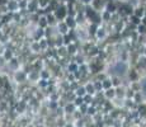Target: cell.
<instances>
[{
    "label": "cell",
    "instance_id": "6da1fadb",
    "mask_svg": "<svg viewBox=\"0 0 146 127\" xmlns=\"http://www.w3.org/2000/svg\"><path fill=\"white\" fill-rule=\"evenodd\" d=\"M107 94H108V95H111V97H112V95H113L114 93H113V90H108V93H107Z\"/></svg>",
    "mask_w": 146,
    "mask_h": 127
}]
</instances>
